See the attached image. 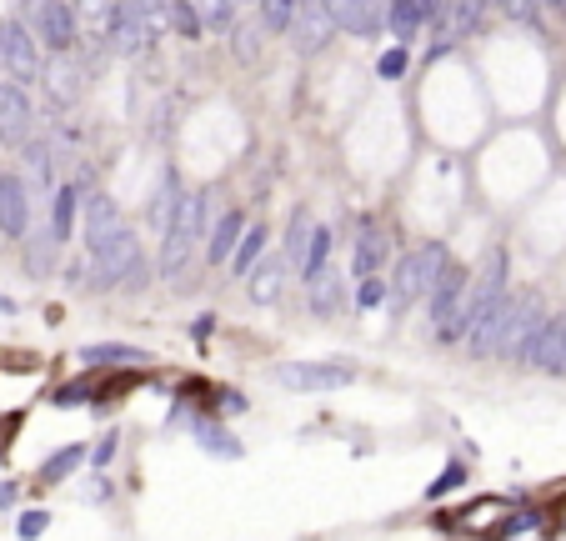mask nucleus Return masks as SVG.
Masks as SVG:
<instances>
[{
	"mask_svg": "<svg viewBox=\"0 0 566 541\" xmlns=\"http://www.w3.org/2000/svg\"><path fill=\"white\" fill-rule=\"evenodd\" d=\"M276 381L286 391H336L356 381V366L351 361H281Z\"/></svg>",
	"mask_w": 566,
	"mask_h": 541,
	"instance_id": "9",
	"label": "nucleus"
},
{
	"mask_svg": "<svg viewBox=\"0 0 566 541\" xmlns=\"http://www.w3.org/2000/svg\"><path fill=\"white\" fill-rule=\"evenodd\" d=\"M46 91V111L51 116H66L71 106H81V91H86V61H76V51H61L56 61L41 66V81Z\"/></svg>",
	"mask_w": 566,
	"mask_h": 541,
	"instance_id": "7",
	"label": "nucleus"
},
{
	"mask_svg": "<svg viewBox=\"0 0 566 541\" xmlns=\"http://www.w3.org/2000/svg\"><path fill=\"white\" fill-rule=\"evenodd\" d=\"M31 221H36V196L21 181V171H6V176H0V236L16 246L31 231Z\"/></svg>",
	"mask_w": 566,
	"mask_h": 541,
	"instance_id": "11",
	"label": "nucleus"
},
{
	"mask_svg": "<svg viewBox=\"0 0 566 541\" xmlns=\"http://www.w3.org/2000/svg\"><path fill=\"white\" fill-rule=\"evenodd\" d=\"M171 31H176L181 41H206V26H201L196 0H171Z\"/></svg>",
	"mask_w": 566,
	"mask_h": 541,
	"instance_id": "32",
	"label": "nucleus"
},
{
	"mask_svg": "<svg viewBox=\"0 0 566 541\" xmlns=\"http://www.w3.org/2000/svg\"><path fill=\"white\" fill-rule=\"evenodd\" d=\"M211 336H216V311H206V316H196V321H191V341H196L201 351H206V341H211Z\"/></svg>",
	"mask_w": 566,
	"mask_h": 541,
	"instance_id": "43",
	"label": "nucleus"
},
{
	"mask_svg": "<svg viewBox=\"0 0 566 541\" xmlns=\"http://www.w3.org/2000/svg\"><path fill=\"white\" fill-rule=\"evenodd\" d=\"M491 6L516 26H541V0H491Z\"/></svg>",
	"mask_w": 566,
	"mask_h": 541,
	"instance_id": "36",
	"label": "nucleus"
},
{
	"mask_svg": "<svg viewBox=\"0 0 566 541\" xmlns=\"http://www.w3.org/2000/svg\"><path fill=\"white\" fill-rule=\"evenodd\" d=\"M16 246H21V271H26L31 281H46V276L61 271V246H66V241L51 231V221H46V226L31 221V231H26Z\"/></svg>",
	"mask_w": 566,
	"mask_h": 541,
	"instance_id": "14",
	"label": "nucleus"
},
{
	"mask_svg": "<svg viewBox=\"0 0 566 541\" xmlns=\"http://www.w3.org/2000/svg\"><path fill=\"white\" fill-rule=\"evenodd\" d=\"M466 286H471V271H466V266H456V261H446V266H441V276L431 281V291L421 296V301H426V321H431V326H441V321L461 306Z\"/></svg>",
	"mask_w": 566,
	"mask_h": 541,
	"instance_id": "15",
	"label": "nucleus"
},
{
	"mask_svg": "<svg viewBox=\"0 0 566 541\" xmlns=\"http://www.w3.org/2000/svg\"><path fill=\"white\" fill-rule=\"evenodd\" d=\"M546 11H556V16H566V0H541Z\"/></svg>",
	"mask_w": 566,
	"mask_h": 541,
	"instance_id": "46",
	"label": "nucleus"
},
{
	"mask_svg": "<svg viewBox=\"0 0 566 541\" xmlns=\"http://www.w3.org/2000/svg\"><path fill=\"white\" fill-rule=\"evenodd\" d=\"M536 531H546V521L536 511H516V516H506L496 526V536H536Z\"/></svg>",
	"mask_w": 566,
	"mask_h": 541,
	"instance_id": "38",
	"label": "nucleus"
},
{
	"mask_svg": "<svg viewBox=\"0 0 566 541\" xmlns=\"http://www.w3.org/2000/svg\"><path fill=\"white\" fill-rule=\"evenodd\" d=\"M256 16H261L266 36H286L296 21V0H256Z\"/></svg>",
	"mask_w": 566,
	"mask_h": 541,
	"instance_id": "31",
	"label": "nucleus"
},
{
	"mask_svg": "<svg viewBox=\"0 0 566 541\" xmlns=\"http://www.w3.org/2000/svg\"><path fill=\"white\" fill-rule=\"evenodd\" d=\"M21 496V481H0V506H16Z\"/></svg>",
	"mask_w": 566,
	"mask_h": 541,
	"instance_id": "44",
	"label": "nucleus"
},
{
	"mask_svg": "<svg viewBox=\"0 0 566 541\" xmlns=\"http://www.w3.org/2000/svg\"><path fill=\"white\" fill-rule=\"evenodd\" d=\"M206 226H211V191H186L181 206H176V221L161 231V251H156V276H166L171 286L186 281L201 241H206Z\"/></svg>",
	"mask_w": 566,
	"mask_h": 541,
	"instance_id": "1",
	"label": "nucleus"
},
{
	"mask_svg": "<svg viewBox=\"0 0 566 541\" xmlns=\"http://www.w3.org/2000/svg\"><path fill=\"white\" fill-rule=\"evenodd\" d=\"M241 231H246V211L216 216V221L206 226V266H226V256H231V246L241 241Z\"/></svg>",
	"mask_w": 566,
	"mask_h": 541,
	"instance_id": "24",
	"label": "nucleus"
},
{
	"mask_svg": "<svg viewBox=\"0 0 566 541\" xmlns=\"http://www.w3.org/2000/svg\"><path fill=\"white\" fill-rule=\"evenodd\" d=\"M181 196H186V186H181V171L176 166H166V176L156 181V191H151V206H146V226L161 236L171 221H176V206H181Z\"/></svg>",
	"mask_w": 566,
	"mask_h": 541,
	"instance_id": "22",
	"label": "nucleus"
},
{
	"mask_svg": "<svg viewBox=\"0 0 566 541\" xmlns=\"http://www.w3.org/2000/svg\"><path fill=\"white\" fill-rule=\"evenodd\" d=\"M0 466H6V446H0Z\"/></svg>",
	"mask_w": 566,
	"mask_h": 541,
	"instance_id": "47",
	"label": "nucleus"
},
{
	"mask_svg": "<svg viewBox=\"0 0 566 541\" xmlns=\"http://www.w3.org/2000/svg\"><path fill=\"white\" fill-rule=\"evenodd\" d=\"M191 441H196L201 451H211V456H221V461H236V456H246V446H241V436H231V431L221 426V416H211V411H201V416H191Z\"/></svg>",
	"mask_w": 566,
	"mask_h": 541,
	"instance_id": "21",
	"label": "nucleus"
},
{
	"mask_svg": "<svg viewBox=\"0 0 566 541\" xmlns=\"http://www.w3.org/2000/svg\"><path fill=\"white\" fill-rule=\"evenodd\" d=\"M81 366H86V371L151 366V351H146V346H126V341H101V346H81Z\"/></svg>",
	"mask_w": 566,
	"mask_h": 541,
	"instance_id": "20",
	"label": "nucleus"
},
{
	"mask_svg": "<svg viewBox=\"0 0 566 541\" xmlns=\"http://www.w3.org/2000/svg\"><path fill=\"white\" fill-rule=\"evenodd\" d=\"M81 461H86V446H81V441H71V446H61V451H51V456L41 461L36 481H41V486H61V481H66Z\"/></svg>",
	"mask_w": 566,
	"mask_h": 541,
	"instance_id": "28",
	"label": "nucleus"
},
{
	"mask_svg": "<svg viewBox=\"0 0 566 541\" xmlns=\"http://www.w3.org/2000/svg\"><path fill=\"white\" fill-rule=\"evenodd\" d=\"M291 51L296 56H321L336 41V21L326 16L321 0H296V21H291Z\"/></svg>",
	"mask_w": 566,
	"mask_h": 541,
	"instance_id": "12",
	"label": "nucleus"
},
{
	"mask_svg": "<svg viewBox=\"0 0 566 541\" xmlns=\"http://www.w3.org/2000/svg\"><path fill=\"white\" fill-rule=\"evenodd\" d=\"M121 226H126V211L116 206V196H111V191H101L96 181H91V186H81V221H76L81 246L91 251V246L111 241Z\"/></svg>",
	"mask_w": 566,
	"mask_h": 541,
	"instance_id": "8",
	"label": "nucleus"
},
{
	"mask_svg": "<svg viewBox=\"0 0 566 541\" xmlns=\"http://www.w3.org/2000/svg\"><path fill=\"white\" fill-rule=\"evenodd\" d=\"M306 241H311V211H306V206H296V211H291V221H286V246H281V256H286V266H291V271L301 266Z\"/></svg>",
	"mask_w": 566,
	"mask_h": 541,
	"instance_id": "29",
	"label": "nucleus"
},
{
	"mask_svg": "<svg viewBox=\"0 0 566 541\" xmlns=\"http://www.w3.org/2000/svg\"><path fill=\"white\" fill-rule=\"evenodd\" d=\"M71 6H76L81 46L91 56H106L111 51V11H116V0H71Z\"/></svg>",
	"mask_w": 566,
	"mask_h": 541,
	"instance_id": "18",
	"label": "nucleus"
},
{
	"mask_svg": "<svg viewBox=\"0 0 566 541\" xmlns=\"http://www.w3.org/2000/svg\"><path fill=\"white\" fill-rule=\"evenodd\" d=\"M161 46V31L146 21V11L136 6V0H116L111 11V51L126 56V61H151Z\"/></svg>",
	"mask_w": 566,
	"mask_h": 541,
	"instance_id": "5",
	"label": "nucleus"
},
{
	"mask_svg": "<svg viewBox=\"0 0 566 541\" xmlns=\"http://www.w3.org/2000/svg\"><path fill=\"white\" fill-rule=\"evenodd\" d=\"M411 66H416L411 46H401V41H396V46L376 61V76H381V81H406V71H411Z\"/></svg>",
	"mask_w": 566,
	"mask_h": 541,
	"instance_id": "33",
	"label": "nucleus"
},
{
	"mask_svg": "<svg viewBox=\"0 0 566 541\" xmlns=\"http://www.w3.org/2000/svg\"><path fill=\"white\" fill-rule=\"evenodd\" d=\"M116 451H121V431H106L91 451H86V461H91V471H106L111 461H116Z\"/></svg>",
	"mask_w": 566,
	"mask_h": 541,
	"instance_id": "39",
	"label": "nucleus"
},
{
	"mask_svg": "<svg viewBox=\"0 0 566 541\" xmlns=\"http://www.w3.org/2000/svg\"><path fill=\"white\" fill-rule=\"evenodd\" d=\"M326 16L336 21L341 36H356V41H371L381 36V16H386V0H321Z\"/></svg>",
	"mask_w": 566,
	"mask_h": 541,
	"instance_id": "13",
	"label": "nucleus"
},
{
	"mask_svg": "<svg viewBox=\"0 0 566 541\" xmlns=\"http://www.w3.org/2000/svg\"><path fill=\"white\" fill-rule=\"evenodd\" d=\"M226 41H231L236 66H261V56H266V26H261V16H236L231 31H226Z\"/></svg>",
	"mask_w": 566,
	"mask_h": 541,
	"instance_id": "23",
	"label": "nucleus"
},
{
	"mask_svg": "<svg viewBox=\"0 0 566 541\" xmlns=\"http://www.w3.org/2000/svg\"><path fill=\"white\" fill-rule=\"evenodd\" d=\"M466 476H471V466H466V461H446V471L426 486V501H441V496L461 491V486H466Z\"/></svg>",
	"mask_w": 566,
	"mask_h": 541,
	"instance_id": "35",
	"label": "nucleus"
},
{
	"mask_svg": "<svg viewBox=\"0 0 566 541\" xmlns=\"http://www.w3.org/2000/svg\"><path fill=\"white\" fill-rule=\"evenodd\" d=\"M381 26L401 41V46H411L416 36H421V0H386V16H381Z\"/></svg>",
	"mask_w": 566,
	"mask_h": 541,
	"instance_id": "26",
	"label": "nucleus"
},
{
	"mask_svg": "<svg viewBox=\"0 0 566 541\" xmlns=\"http://www.w3.org/2000/svg\"><path fill=\"white\" fill-rule=\"evenodd\" d=\"M446 261H451L446 241H416V246L396 261V271H391V296H396L401 306H421V296L431 291V281L441 276Z\"/></svg>",
	"mask_w": 566,
	"mask_h": 541,
	"instance_id": "3",
	"label": "nucleus"
},
{
	"mask_svg": "<svg viewBox=\"0 0 566 541\" xmlns=\"http://www.w3.org/2000/svg\"><path fill=\"white\" fill-rule=\"evenodd\" d=\"M246 296H251V306H276L281 296H286V281H291V266H286V256L276 251V256H261L246 276Z\"/></svg>",
	"mask_w": 566,
	"mask_h": 541,
	"instance_id": "16",
	"label": "nucleus"
},
{
	"mask_svg": "<svg viewBox=\"0 0 566 541\" xmlns=\"http://www.w3.org/2000/svg\"><path fill=\"white\" fill-rule=\"evenodd\" d=\"M41 131V106L31 96V86L11 81V76H0V146H21L26 136Z\"/></svg>",
	"mask_w": 566,
	"mask_h": 541,
	"instance_id": "6",
	"label": "nucleus"
},
{
	"mask_svg": "<svg viewBox=\"0 0 566 541\" xmlns=\"http://www.w3.org/2000/svg\"><path fill=\"white\" fill-rule=\"evenodd\" d=\"M16 311H21V306H16V301H11L6 291H0V316H16Z\"/></svg>",
	"mask_w": 566,
	"mask_h": 541,
	"instance_id": "45",
	"label": "nucleus"
},
{
	"mask_svg": "<svg viewBox=\"0 0 566 541\" xmlns=\"http://www.w3.org/2000/svg\"><path fill=\"white\" fill-rule=\"evenodd\" d=\"M331 246H336V231H331L326 221H321V226L311 221V241H306V256H301L296 276H301V281H311V276H316V271L331 261Z\"/></svg>",
	"mask_w": 566,
	"mask_h": 541,
	"instance_id": "27",
	"label": "nucleus"
},
{
	"mask_svg": "<svg viewBox=\"0 0 566 541\" xmlns=\"http://www.w3.org/2000/svg\"><path fill=\"white\" fill-rule=\"evenodd\" d=\"M56 406H96V381H66L61 391H51Z\"/></svg>",
	"mask_w": 566,
	"mask_h": 541,
	"instance_id": "37",
	"label": "nucleus"
},
{
	"mask_svg": "<svg viewBox=\"0 0 566 541\" xmlns=\"http://www.w3.org/2000/svg\"><path fill=\"white\" fill-rule=\"evenodd\" d=\"M386 261H391V241H386L381 221H376V216H361V221H356V241H351V271H356V276H371V271H381Z\"/></svg>",
	"mask_w": 566,
	"mask_h": 541,
	"instance_id": "17",
	"label": "nucleus"
},
{
	"mask_svg": "<svg viewBox=\"0 0 566 541\" xmlns=\"http://www.w3.org/2000/svg\"><path fill=\"white\" fill-rule=\"evenodd\" d=\"M16 16L31 26L41 51H51V56L81 51V31H76V6H71V0H16Z\"/></svg>",
	"mask_w": 566,
	"mask_h": 541,
	"instance_id": "2",
	"label": "nucleus"
},
{
	"mask_svg": "<svg viewBox=\"0 0 566 541\" xmlns=\"http://www.w3.org/2000/svg\"><path fill=\"white\" fill-rule=\"evenodd\" d=\"M211 396V406L221 411V416H236V411H246V396L241 391H231V386H221V391H206Z\"/></svg>",
	"mask_w": 566,
	"mask_h": 541,
	"instance_id": "42",
	"label": "nucleus"
},
{
	"mask_svg": "<svg viewBox=\"0 0 566 541\" xmlns=\"http://www.w3.org/2000/svg\"><path fill=\"white\" fill-rule=\"evenodd\" d=\"M306 286V306H311V316H336L341 306H346V276H341V266H321L311 281H301Z\"/></svg>",
	"mask_w": 566,
	"mask_h": 541,
	"instance_id": "19",
	"label": "nucleus"
},
{
	"mask_svg": "<svg viewBox=\"0 0 566 541\" xmlns=\"http://www.w3.org/2000/svg\"><path fill=\"white\" fill-rule=\"evenodd\" d=\"M196 11H201L206 36H226V31H231V21L241 16V0H196Z\"/></svg>",
	"mask_w": 566,
	"mask_h": 541,
	"instance_id": "30",
	"label": "nucleus"
},
{
	"mask_svg": "<svg viewBox=\"0 0 566 541\" xmlns=\"http://www.w3.org/2000/svg\"><path fill=\"white\" fill-rule=\"evenodd\" d=\"M386 296H391V286L381 281V271H371V276H356V301H351V306H356V311H376Z\"/></svg>",
	"mask_w": 566,
	"mask_h": 541,
	"instance_id": "34",
	"label": "nucleus"
},
{
	"mask_svg": "<svg viewBox=\"0 0 566 541\" xmlns=\"http://www.w3.org/2000/svg\"><path fill=\"white\" fill-rule=\"evenodd\" d=\"M241 6H256V0H241Z\"/></svg>",
	"mask_w": 566,
	"mask_h": 541,
	"instance_id": "48",
	"label": "nucleus"
},
{
	"mask_svg": "<svg viewBox=\"0 0 566 541\" xmlns=\"http://www.w3.org/2000/svg\"><path fill=\"white\" fill-rule=\"evenodd\" d=\"M0 66H6V76L21 81V86H36V81H41L46 51H41V41L31 36V26H26L21 16L0 21Z\"/></svg>",
	"mask_w": 566,
	"mask_h": 541,
	"instance_id": "4",
	"label": "nucleus"
},
{
	"mask_svg": "<svg viewBox=\"0 0 566 541\" xmlns=\"http://www.w3.org/2000/svg\"><path fill=\"white\" fill-rule=\"evenodd\" d=\"M16 171H21V181L31 186V196H51L56 191V181H61V171H56V141L51 136H26L21 146H16Z\"/></svg>",
	"mask_w": 566,
	"mask_h": 541,
	"instance_id": "10",
	"label": "nucleus"
},
{
	"mask_svg": "<svg viewBox=\"0 0 566 541\" xmlns=\"http://www.w3.org/2000/svg\"><path fill=\"white\" fill-rule=\"evenodd\" d=\"M136 6L146 11V21H151V26H156L161 36L171 31V0H136Z\"/></svg>",
	"mask_w": 566,
	"mask_h": 541,
	"instance_id": "41",
	"label": "nucleus"
},
{
	"mask_svg": "<svg viewBox=\"0 0 566 541\" xmlns=\"http://www.w3.org/2000/svg\"><path fill=\"white\" fill-rule=\"evenodd\" d=\"M266 241H271V231L261 226V221H246V231H241V241L231 246V256H226V266H231V276L241 281L261 256H266Z\"/></svg>",
	"mask_w": 566,
	"mask_h": 541,
	"instance_id": "25",
	"label": "nucleus"
},
{
	"mask_svg": "<svg viewBox=\"0 0 566 541\" xmlns=\"http://www.w3.org/2000/svg\"><path fill=\"white\" fill-rule=\"evenodd\" d=\"M46 526H51V511H46V506H31V511H21V521H16V536H26V541H31V536H41Z\"/></svg>",
	"mask_w": 566,
	"mask_h": 541,
	"instance_id": "40",
	"label": "nucleus"
}]
</instances>
